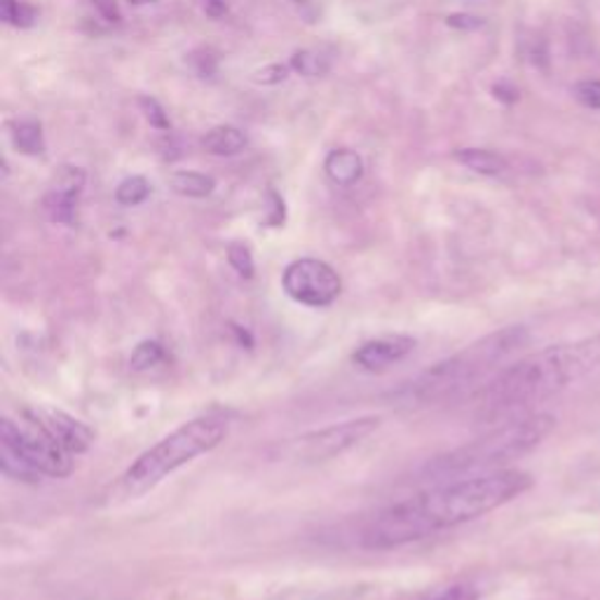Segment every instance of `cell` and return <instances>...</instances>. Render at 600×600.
Returning <instances> with one entry per match:
<instances>
[{"label":"cell","mask_w":600,"mask_h":600,"mask_svg":"<svg viewBox=\"0 0 600 600\" xmlns=\"http://www.w3.org/2000/svg\"><path fill=\"white\" fill-rule=\"evenodd\" d=\"M530 488L532 476L518 469H500L443 481L441 486L396 502L374 516L362 532V544L374 551H388L420 542L425 537L495 512Z\"/></svg>","instance_id":"cell-1"},{"label":"cell","mask_w":600,"mask_h":600,"mask_svg":"<svg viewBox=\"0 0 600 600\" xmlns=\"http://www.w3.org/2000/svg\"><path fill=\"white\" fill-rule=\"evenodd\" d=\"M600 368V333L575 343L551 345L523 357L492 376L474 394L476 418L495 423L518 418L523 411L549 402L571 384L589 378Z\"/></svg>","instance_id":"cell-2"},{"label":"cell","mask_w":600,"mask_h":600,"mask_svg":"<svg viewBox=\"0 0 600 600\" xmlns=\"http://www.w3.org/2000/svg\"><path fill=\"white\" fill-rule=\"evenodd\" d=\"M528 341V329H500L472 343L457 355L429 366L418 378L404 384L396 396L408 406H429L449 402V399L472 390L479 392L492 376L502 371L500 366L526 347Z\"/></svg>","instance_id":"cell-3"},{"label":"cell","mask_w":600,"mask_h":600,"mask_svg":"<svg viewBox=\"0 0 600 600\" xmlns=\"http://www.w3.org/2000/svg\"><path fill=\"white\" fill-rule=\"evenodd\" d=\"M556 420L549 413H530L512 418L488 434L474 439L460 449L437 457L429 463L427 474L437 481L465 479V476L500 472L504 465L535 451L549 434Z\"/></svg>","instance_id":"cell-4"},{"label":"cell","mask_w":600,"mask_h":600,"mask_svg":"<svg viewBox=\"0 0 600 600\" xmlns=\"http://www.w3.org/2000/svg\"><path fill=\"white\" fill-rule=\"evenodd\" d=\"M228 434V425L221 418H195L174 429L172 434L158 441L152 449L138 455L127 472L113 486V500H138L158 488L167 476L186 467L199 455L219 449Z\"/></svg>","instance_id":"cell-5"},{"label":"cell","mask_w":600,"mask_h":600,"mask_svg":"<svg viewBox=\"0 0 600 600\" xmlns=\"http://www.w3.org/2000/svg\"><path fill=\"white\" fill-rule=\"evenodd\" d=\"M0 465L10 479L36 483L40 476H69L73 455L42 425L36 411H24L22 420H0Z\"/></svg>","instance_id":"cell-6"},{"label":"cell","mask_w":600,"mask_h":600,"mask_svg":"<svg viewBox=\"0 0 600 600\" xmlns=\"http://www.w3.org/2000/svg\"><path fill=\"white\" fill-rule=\"evenodd\" d=\"M378 415H364V418L335 423L325 429H315V432L289 439L280 445V457L296 460V463H327V460L357 449L362 441L378 432Z\"/></svg>","instance_id":"cell-7"},{"label":"cell","mask_w":600,"mask_h":600,"mask_svg":"<svg viewBox=\"0 0 600 600\" xmlns=\"http://www.w3.org/2000/svg\"><path fill=\"white\" fill-rule=\"evenodd\" d=\"M282 286L291 301L305 307H331L343 294V280L329 264L319 258H298L282 274Z\"/></svg>","instance_id":"cell-8"},{"label":"cell","mask_w":600,"mask_h":600,"mask_svg":"<svg viewBox=\"0 0 600 600\" xmlns=\"http://www.w3.org/2000/svg\"><path fill=\"white\" fill-rule=\"evenodd\" d=\"M85 186V169L75 164H64L52 176L50 193L45 195V211L57 223L71 225L75 221V203Z\"/></svg>","instance_id":"cell-9"},{"label":"cell","mask_w":600,"mask_h":600,"mask_svg":"<svg viewBox=\"0 0 600 600\" xmlns=\"http://www.w3.org/2000/svg\"><path fill=\"white\" fill-rule=\"evenodd\" d=\"M415 350V338L411 335H380L374 338V341L362 343L355 352H352V362H355L362 371L368 374H378L390 368L392 364L406 359L411 352Z\"/></svg>","instance_id":"cell-10"},{"label":"cell","mask_w":600,"mask_h":600,"mask_svg":"<svg viewBox=\"0 0 600 600\" xmlns=\"http://www.w3.org/2000/svg\"><path fill=\"white\" fill-rule=\"evenodd\" d=\"M36 415L71 455H83L91 449V443H95V432H91V427H87L85 423L73 418V415H69L64 411H54V408L40 411L38 408Z\"/></svg>","instance_id":"cell-11"},{"label":"cell","mask_w":600,"mask_h":600,"mask_svg":"<svg viewBox=\"0 0 600 600\" xmlns=\"http://www.w3.org/2000/svg\"><path fill=\"white\" fill-rule=\"evenodd\" d=\"M325 169H327V176L335 183V186L350 188V186H355V183L362 179L364 162H362V158L357 156V152L341 148V150L329 152Z\"/></svg>","instance_id":"cell-12"},{"label":"cell","mask_w":600,"mask_h":600,"mask_svg":"<svg viewBox=\"0 0 600 600\" xmlns=\"http://www.w3.org/2000/svg\"><path fill=\"white\" fill-rule=\"evenodd\" d=\"M246 144H249L246 134L237 127H230V125L213 127L203 138L205 150L211 152V156H221V158L237 156V152H242L246 148Z\"/></svg>","instance_id":"cell-13"},{"label":"cell","mask_w":600,"mask_h":600,"mask_svg":"<svg viewBox=\"0 0 600 600\" xmlns=\"http://www.w3.org/2000/svg\"><path fill=\"white\" fill-rule=\"evenodd\" d=\"M455 160L481 176H498L506 169L504 158L486 148H460L455 150Z\"/></svg>","instance_id":"cell-14"},{"label":"cell","mask_w":600,"mask_h":600,"mask_svg":"<svg viewBox=\"0 0 600 600\" xmlns=\"http://www.w3.org/2000/svg\"><path fill=\"white\" fill-rule=\"evenodd\" d=\"M169 186H172L174 193L179 195L207 197L213 193V188H217V181L199 172H176L169 176Z\"/></svg>","instance_id":"cell-15"},{"label":"cell","mask_w":600,"mask_h":600,"mask_svg":"<svg viewBox=\"0 0 600 600\" xmlns=\"http://www.w3.org/2000/svg\"><path fill=\"white\" fill-rule=\"evenodd\" d=\"M12 144L24 156H42L45 138L40 125H36V122H20V125H14Z\"/></svg>","instance_id":"cell-16"},{"label":"cell","mask_w":600,"mask_h":600,"mask_svg":"<svg viewBox=\"0 0 600 600\" xmlns=\"http://www.w3.org/2000/svg\"><path fill=\"white\" fill-rule=\"evenodd\" d=\"M291 69L305 75V78H319V75L329 73L331 61L329 57L319 54L315 50H298L294 57H291Z\"/></svg>","instance_id":"cell-17"},{"label":"cell","mask_w":600,"mask_h":600,"mask_svg":"<svg viewBox=\"0 0 600 600\" xmlns=\"http://www.w3.org/2000/svg\"><path fill=\"white\" fill-rule=\"evenodd\" d=\"M164 359H167V352H164L162 343L144 341L134 347L132 357H130V366L134 368V371H148V368H156Z\"/></svg>","instance_id":"cell-18"},{"label":"cell","mask_w":600,"mask_h":600,"mask_svg":"<svg viewBox=\"0 0 600 600\" xmlns=\"http://www.w3.org/2000/svg\"><path fill=\"white\" fill-rule=\"evenodd\" d=\"M150 195V183L144 176H130L118 186L115 199L122 207H136L146 203Z\"/></svg>","instance_id":"cell-19"},{"label":"cell","mask_w":600,"mask_h":600,"mask_svg":"<svg viewBox=\"0 0 600 600\" xmlns=\"http://www.w3.org/2000/svg\"><path fill=\"white\" fill-rule=\"evenodd\" d=\"M228 260L242 277L252 280L254 277V256L249 252V246H244L242 242H233L228 246Z\"/></svg>","instance_id":"cell-20"},{"label":"cell","mask_w":600,"mask_h":600,"mask_svg":"<svg viewBox=\"0 0 600 600\" xmlns=\"http://www.w3.org/2000/svg\"><path fill=\"white\" fill-rule=\"evenodd\" d=\"M188 64L195 71V75H199V78H211V75L219 69V59L211 50H197L188 57Z\"/></svg>","instance_id":"cell-21"},{"label":"cell","mask_w":600,"mask_h":600,"mask_svg":"<svg viewBox=\"0 0 600 600\" xmlns=\"http://www.w3.org/2000/svg\"><path fill=\"white\" fill-rule=\"evenodd\" d=\"M138 106H142V111H144L146 120H148L150 125L156 127V130L167 132L169 127H172V125H169V118H167L164 109H162V106H160L156 99H152V97H142V99H138Z\"/></svg>","instance_id":"cell-22"},{"label":"cell","mask_w":600,"mask_h":600,"mask_svg":"<svg viewBox=\"0 0 600 600\" xmlns=\"http://www.w3.org/2000/svg\"><path fill=\"white\" fill-rule=\"evenodd\" d=\"M575 97L589 109H600V81H581L575 85Z\"/></svg>","instance_id":"cell-23"},{"label":"cell","mask_w":600,"mask_h":600,"mask_svg":"<svg viewBox=\"0 0 600 600\" xmlns=\"http://www.w3.org/2000/svg\"><path fill=\"white\" fill-rule=\"evenodd\" d=\"M289 75V66L284 64H270L266 69H260L254 73V81L260 85H280L286 81Z\"/></svg>","instance_id":"cell-24"},{"label":"cell","mask_w":600,"mask_h":600,"mask_svg":"<svg viewBox=\"0 0 600 600\" xmlns=\"http://www.w3.org/2000/svg\"><path fill=\"white\" fill-rule=\"evenodd\" d=\"M445 24L453 28H460V30H476L483 26V20L474 17V14H451V17L445 20Z\"/></svg>","instance_id":"cell-25"},{"label":"cell","mask_w":600,"mask_h":600,"mask_svg":"<svg viewBox=\"0 0 600 600\" xmlns=\"http://www.w3.org/2000/svg\"><path fill=\"white\" fill-rule=\"evenodd\" d=\"M437 600H476V591L472 587H465V584H457V587L445 589Z\"/></svg>","instance_id":"cell-26"},{"label":"cell","mask_w":600,"mask_h":600,"mask_svg":"<svg viewBox=\"0 0 600 600\" xmlns=\"http://www.w3.org/2000/svg\"><path fill=\"white\" fill-rule=\"evenodd\" d=\"M34 22H36V10H34V8H30V5H24V3H20V8H17V14H14V22H12V26L28 28L30 24H34Z\"/></svg>","instance_id":"cell-27"},{"label":"cell","mask_w":600,"mask_h":600,"mask_svg":"<svg viewBox=\"0 0 600 600\" xmlns=\"http://www.w3.org/2000/svg\"><path fill=\"white\" fill-rule=\"evenodd\" d=\"M95 8L101 12L103 20L120 22V10L115 5V0H95Z\"/></svg>","instance_id":"cell-28"},{"label":"cell","mask_w":600,"mask_h":600,"mask_svg":"<svg viewBox=\"0 0 600 600\" xmlns=\"http://www.w3.org/2000/svg\"><path fill=\"white\" fill-rule=\"evenodd\" d=\"M205 12L209 14L211 20H221L223 14L228 12L225 0H205Z\"/></svg>","instance_id":"cell-29"},{"label":"cell","mask_w":600,"mask_h":600,"mask_svg":"<svg viewBox=\"0 0 600 600\" xmlns=\"http://www.w3.org/2000/svg\"><path fill=\"white\" fill-rule=\"evenodd\" d=\"M17 8H20V0H0V14H3V22L12 24L14 14H17Z\"/></svg>","instance_id":"cell-30"},{"label":"cell","mask_w":600,"mask_h":600,"mask_svg":"<svg viewBox=\"0 0 600 600\" xmlns=\"http://www.w3.org/2000/svg\"><path fill=\"white\" fill-rule=\"evenodd\" d=\"M492 91H495V97H498L500 101H506V103H512V101H516V89H512V87L495 85V87H492Z\"/></svg>","instance_id":"cell-31"},{"label":"cell","mask_w":600,"mask_h":600,"mask_svg":"<svg viewBox=\"0 0 600 600\" xmlns=\"http://www.w3.org/2000/svg\"><path fill=\"white\" fill-rule=\"evenodd\" d=\"M132 5H148V3H158V0H130Z\"/></svg>","instance_id":"cell-32"},{"label":"cell","mask_w":600,"mask_h":600,"mask_svg":"<svg viewBox=\"0 0 600 600\" xmlns=\"http://www.w3.org/2000/svg\"><path fill=\"white\" fill-rule=\"evenodd\" d=\"M296 3H303V0H296Z\"/></svg>","instance_id":"cell-33"}]
</instances>
